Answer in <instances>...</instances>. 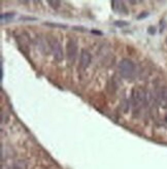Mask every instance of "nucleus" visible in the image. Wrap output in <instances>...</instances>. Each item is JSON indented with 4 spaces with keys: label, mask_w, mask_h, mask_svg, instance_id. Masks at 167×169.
<instances>
[{
    "label": "nucleus",
    "mask_w": 167,
    "mask_h": 169,
    "mask_svg": "<svg viewBox=\"0 0 167 169\" xmlns=\"http://www.w3.org/2000/svg\"><path fill=\"white\" fill-rule=\"evenodd\" d=\"M119 72L124 78H131L135 73V64L130 59H122L119 63Z\"/></svg>",
    "instance_id": "obj_1"
},
{
    "label": "nucleus",
    "mask_w": 167,
    "mask_h": 169,
    "mask_svg": "<svg viewBox=\"0 0 167 169\" xmlns=\"http://www.w3.org/2000/svg\"><path fill=\"white\" fill-rule=\"evenodd\" d=\"M78 45L75 38H69L66 43V59L69 64H73L75 62L78 56Z\"/></svg>",
    "instance_id": "obj_2"
},
{
    "label": "nucleus",
    "mask_w": 167,
    "mask_h": 169,
    "mask_svg": "<svg viewBox=\"0 0 167 169\" xmlns=\"http://www.w3.org/2000/svg\"><path fill=\"white\" fill-rule=\"evenodd\" d=\"M49 48H50V51L52 53L53 57L56 61L60 62L64 59V53H63V48L62 45L57 40L56 38H51L49 39Z\"/></svg>",
    "instance_id": "obj_3"
},
{
    "label": "nucleus",
    "mask_w": 167,
    "mask_h": 169,
    "mask_svg": "<svg viewBox=\"0 0 167 169\" xmlns=\"http://www.w3.org/2000/svg\"><path fill=\"white\" fill-rule=\"evenodd\" d=\"M146 92L142 89H135L132 91V95H131V101H132V106L133 108L135 109H139L140 107L144 105V103L146 102Z\"/></svg>",
    "instance_id": "obj_4"
},
{
    "label": "nucleus",
    "mask_w": 167,
    "mask_h": 169,
    "mask_svg": "<svg viewBox=\"0 0 167 169\" xmlns=\"http://www.w3.org/2000/svg\"><path fill=\"white\" fill-rule=\"evenodd\" d=\"M91 60H92L91 53L88 51V50L83 49L80 54V66L82 67L83 69H86V68H88V66L90 65Z\"/></svg>",
    "instance_id": "obj_5"
},
{
    "label": "nucleus",
    "mask_w": 167,
    "mask_h": 169,
    "mask_svg": "<svg viewBox=\"0 0 167 169\" xmlns=\"http://www.w3.org/2000/svg\"><path fill=\"white\" fill-rule=\"evenodd\" d=\"M159 100L162 107H167V91L163 90L159 95Z\"/></svg>",
    "instance_id": "obj_6"
},
{
    "label": "nucleus",
    "mask_w": 167,
    "mask_h": 169,
    "mask_svg": "<svg viewBox=\"0 0 167 169\" xmlns=\"http://www.w3.org/2000/svg\"><path fill=\"white\" fill-rule=\"evenodd\" d=\"M14 18H15L14 12H5V14H1V16H0L2 23H6V22L12 21Z\"/></svg>",
    "instance_id": "obj_7"
},
{
    "label": "nucleus",
    "mask_w": 167,
    "mask_h": 169,
    "mask_svg": "<svg viewBox=\"0 0 167 169\" xmlns=\"http://www.w3.org/2000/svg\"><path fill=\"white\" fill-rule=\"evenodd\" d=\"M12 169H27V164L24 161H17L12 165Z\"/></svg>",
    "instance_id": "obj_8"
},
{
    "label": "nucleus",
    "mask_w": 167,
    "mask_h": 169,
    "mask_svg": "<svg viewBox=\"0 0 167 169\" xmlns=\"http://www.w3.org/2000/svg\"><path fill=\"white\" fill-rule=\"evenodd\" d=\"M48 3H49L50 5H52L53 8H58L59 5H60V1H49Z\"/></svg>",
    "instance_id": "obj_9"
},
{
    "label": "nucleus",
    "mask_w": 167,
    "mask_h": 169,
    "mask_svg": "<svg viewBox=\"0 0 167 169\" xmlns=\"http://www.w3.org/2000/svg\"><path fill=\"white\" fill-rule=\"evenodd\" d=\"M128 23L127 22H116V26H119V27H122V26H127Z\"/></svg>",
    "instance_id": "obj_10"
},
{
    "label": "nucleus",
    "mask_w": 167,
    "mask_h": 169,
    "mask_svg": "<svg viewBox=\"0 0 167 169\" xmlns=\"http://www.w3.org/2000/svg\"><path fill=\"white\" fill-rule=\"evenodd\" d=\"M141 15H142V16H139V17H138V19H141V18L148 16V14H146V12H144V14H141Z\"/></svg>",
    "instance_id": "obj_11"
},
{
    "label": "nucleus",
    "mask_w": 167,
    "mask_h": 169,
    "mask_svg": "<svg viewBox=\"0 0 167 169\" xmlns=\"http://www.w3.org/2000/svg\"><path fill=\"white\" fill-rule=\"evenodd\" d=\"M166 121H167V118H166Z\"/></svg>",
    "instance_id": "obj_12"
}]
</instances>
